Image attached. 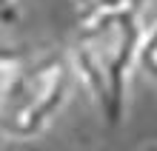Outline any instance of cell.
Listing matches in <instances>:
<instances>
[{"label":"cell","mask_w":157,"mask_h":151,"mask_svg":"<svg viewBox=\"0 0 157 151\" xmlns=\"http://www.w3.org/2000/svg\"><path fill=\"white\" fill-rule=\"evenodd\" d=\"M83 14L100 12V9H143L146 0H77Z\"/></svg>","instance_id":"obj_5"},{"label":"cell","mask_w":157,"mask_h":151,"mask_svg":"<svg viewBox=\"0 0 157 151\" xmlns=\"http://www.w3.org/2000/svg\"><path fill=\"white\" fill-rule=\"evenodd\" d=\"M146 151H157V148H146Z\"/></svg>","instance_id":"obj_7"},{"label":"cell","mask_w":157,"mask_h":151,"mask_svg":"<svg viewBox=\"0 0 157 151\" xmlns=\"http://www.w3.org/2000/svg\"><path fill=\"white\" fill-rule=\"evenodd\" d=\"M12 6H14V0H0V14H6Z\"/></svg>","instance_id":"obj_6"},{"label":"cell","mask_w":157,"mask_h":151,"mask_svg":"<svg viewBox=\"0 0 157 151\" xmlns=\"http://www.w3.org/2000/svg\"><path fill=\"white\" fill-rule=\"evenodd\" d=\"M26 66H29V54L26 51L0 43V131H3L9 106H12L14 91L20 86V80H23Z\"/></svg>","instance_id":"obj_3"},{"label":"cell","mask_w":157,"mask_h":151,"mask_svg":"<svg viewBox=\"0 0 157 151\" xmlns=\"http://www.w3.org/2000/svg\"><path fill=\"white\" fill-rule=\"evenodd\" d=\"M140 71H146L151 80H157V23L146 29L143 49H140Z\"/></svg>","instance_id":"obj_4"},{"label":"cell","mask_w":157,"mask_h":151,"mask_svg":"<svg viewBox=\"0 0 157 151\" xmlns=\"http://www.w3.org/2000/svg\"><path fill=\"white\" fill-rule=\"evenodd\" d=\"M140 9H100L80 14L71 37V69L106 126L117 128L128 114L132 71L143 49Z\"/></svg>","instance_id":"obj_1"},{"label":"cell","mask_w":157,"mask_h":151,"mask_svg":"<svg viewBox=\"0 0 157 151\" xmlns=\"http://www.w3.org/2000/svg\"><path fill=\"white\" fill-rule=\"evenodd\" d=\"M75 80L77 77L71 69L69 51L49 49L29 57L23 80L9 106L0 140L29 143V140L43 137L52 128V123L60 117V111L66 108Z\"/></svg>","instance_id":"obj_2"}]
</instances>
